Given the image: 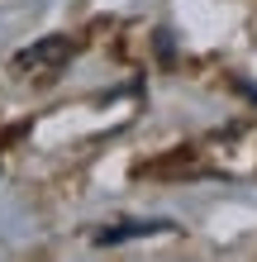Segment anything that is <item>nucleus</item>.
<instances>
[{"instance_id":"1","label":"nucleus","mask_w":257,"mask_h":262,"mask_svg":"<svg viewBox=\"0 0 257 262\" xmlns=\"http://www.w3.org/2000/svg\"><path fill=\"white\" fill-rule=\"evenodd\" d=\"M67 57H72V38L67 34H48V38H38L34 48L14 53V67L29 72V76H53V72H62Z\"/></svg>"}]
</instances>
